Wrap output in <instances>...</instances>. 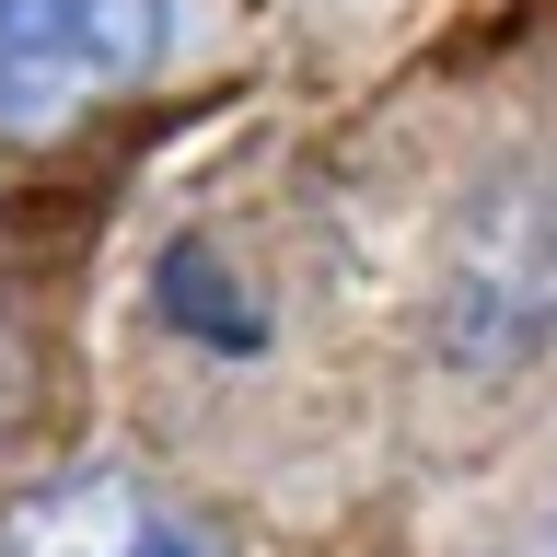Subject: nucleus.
<instances>
[{
  "instance_id": "f257e3e1",
  "label": "nucleus",
  "mask_w": 557,
  "mask_h": 557,
  "mask_svg": "<svg viewBox=\"0 0 557 557\" xmlns=\"http://www.w3.org/2000/svg\"><path fill=\"white\" fill-rule=\"evenodd\" d=\"M163 59V0H0V139H47Z\"/></svg>"
},
{
  "instance_id": "f03ea898",
  "label": "nucleus",
  "mask_w": 557,
  "mask_h": 557,
  "mask_svg": "<svg viewBox=\"0 0 557 557\" xmlns=\"http://www.w3.org/2000/svg\"><path fill=\"white\" fill-rule=\"evenodd\" d=\"M163 313L186 325V337H209V348H256V337H268V325L233 302V278H221L209 244H174V256H163Z\"/></svg>"
},
{
  "instance_id": "7ed1b4c3",
  "label": "nucleus",
  "mask_w": 557,
  "mask_h": 557,
  "mask_svg": "<svg viewBox=\"0 0 557 557\" xmlns=\"http://www.w3.org/2000/svg\"><path fill=\"white\" fill-rule=\"evenodd\" d=\"M511 557H557V511H546V522H534V534H522V546H511Z\"/></svg>"
}]
</instances>
